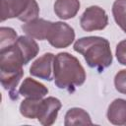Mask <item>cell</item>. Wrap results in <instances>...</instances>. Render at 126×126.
<instances>
[{"mask_svg":"<svg viewBox=\"0 0 126 126\" xmlns=\"http://www.w3.org/2000/svg\"><path fill=\"white\" fill-rule=\"evenodd\" d=\"M86 71L81 62L68 52L55 55L53 62V79L57 88L74 92L86 81Z\"/></svg>","mask_w":126,"mask_h":126,"instance_id":"1","label":"cell"},{"mask_svg":"<svg viewBox=\"0 0 126 126\" xmlns=\"http://www.w3.org/2000/svg\"><path fill=\"white\" fill-rule=\"evenodd\" d=\"M74 50L83 55L88 66L102 72L112 64V53L109 41L101 36H84L77 39Z\"/></svg>","mask_w":126,"mask_h":126,"instance_id":"2","label":"cell"},{"mask_svg":"<svg viewBox=\"0 0 126 126\" xmlns=\"http://www.w3.org/2000/svg\"><path fill=\"white\" fill-rule=\"evenodd\" d=\"M1 22L18 18L27 23L39 15V7L35 0H1Z\"/></svg>","mask_w":126,"mask_h":126,"instance_id":"3","label":"cell"},{"mask_svg":"<svg viewBox=\"0 0 126 126\" xmlns=\"http://www.w3.org/2000/svg\"><path fill=\"white\" fill-rule=\"evenodd\" d=\"M75 39L74 29L64 22H52L46 40L55 48H66Z\"/></svg>","mask_w":126,"mask_h":126,"instance_id":"4","label":"cell"},{"mask_svg":"<svg viewBox=\"0 0 126 126\" xmlns=\"http://www.w3.org/2000/svg\"><path fill=\"white\" fill-rule=\"evenodd\" d=\"M80 25L85 32L101 31L108 25V16L99 6H90L82 14Z\"/></svg>","mask_w":126,"mask_h":126,"instance_id":"5","label":"cell"},{"mask_svg":"<svg viewBox=\"0 0 126 126\" xmlns=\"http://www.w3.org/2000/svg\"><path fill=\"white\" fill-rule=\"evenodd\" d=\"M61 106V101L54 96H47L42 98L39 103L36 119L40 124L44 126L52 125L56 121Z\"/></svg>","mask_w":126,"mask_h":126,"instance_id":"6","label":"cell"},{"mask_svg":"<svg viewBox=\"0 0 126 126\" xmlns=\"http://www.w3.org/2000/svg\"><path fill=\"white\" fill-rule=\"evenodd\" d=\"M54 54L51 52L44 53L32 63L30 67V74L33 77L45 81H51L53 79V62Z\"/></svg>","mask_w":126,"mask_h":126,"instance_id":"7","label":"cell"},{"mask_svg":"<svg viewBox=\"0 0 126 126\" xmlns=\"http://www.w3.org/2000/svg\"><path fill=\"white\" fill-rule=\"evenodd\" d=\"M16 50L24 65H27L32 59H33L39 51L37 42L29 35H21L15 42Z\"/></svg>","mask_w":126,"mask_h":126,"instance_id":"8","label":"cell"},{"mask_svg":"<svg viewBox=\"0 0 126 126\" xmlns=\"http://www.w3.org/2000/svg\"><path fill=\"white\" fill-rule=\"evenodd\" d=\"M51 24H52V22H50V21L36 18L32 21L23 24L22 30L24 31V32L27 35H29L32 38H35L38 40H44L47 37Z\"/></svg>","mask_w":126,"mask_h":126,"instance_id":"9","label":"cell"},{"mask_svg":"<svg viewBox=\"0 0 126 126\" xmlns=\"http://www.w3.org/2000/svg\"><path fill=\"white\" fill-rule=\"evenodd\" d=\"M24 76V70H12V71H0V80L2 87L9 92V95L13 100L19 98L16 87L19 85L21 79Z\"/></svg>","mask_w":126,"mask_h":126,"instance_id":"10","label":"cell"},{"mask_svg":"<svg viewBox=\"0 0 126 126\" xmlns=\"http://www.w3.org/2000/svg\"><path fill=\"white\" fill-rule=\"evenodd\" d=\"M18 93L24 97L43 98L48 94V89L43 84L35 81L31 77H28L22 83Z\"/></svg>","mask_w":126,"mask_h":126,"instance_id":"11","label":"cell"},{"mask_svg":"<svg viewBox=\"0 0 126 126\" xmlns=\"http://www.w3.org/2000/svg\"><path fill=\"white\" fill-rule=\"evenodd\" d=\"M80 6L79 0H56L54 13L61 20H70L78 14Z\"/></svg>","mask_w":126,"mask_h":126,"instance_id":"12","label":"cell"},{"mask_svg":"<svg viewBox=\"0 0 126 126\" xmlns=\"http://www.w3.org/2000/svg\"><path fill=\"white\" fill-rule=\"evenodd\" d=\"M107 119L114 125H126V99L116 98L108 106Z\"/></svg>","mask_w":126,"mask_h":126,"instance_id":"13","label":"cell"},{"mask_svg":"<svg viewBox=\"0 0 126 126\" xmlns=\"http://www.w3.org/2000/svg\"><path fill=\"white\" fill-rule=\"evenodd\" d=\"M64 125L72 126V125H87L93 124L90 114L83 108L73 107L70 108L64 117Z\"/></svg>","mask_w":126,"mask_h":126,"instance_id":"14","label":"cell"},{"mask_svg":"<svg viewBox=\"0 0 126 126\" xmlns=\"http://www.w3.org/2000/svg\"><path fill=\"white\" fill-rule=\"evenodd\" d=\"M42 98L26 97L20 104V113L29 119H34L37 116L38 107Z\"/></svg>","mask_w":126,"mask_h":126,"instance_id":"15","label":"cell"},{"mask_svg":"<svg viewBox=\"0 0 126 126\" xmlns=\"http://www.w3.org/2000/svg\"><path fill=\"white\" fill-rule=\"evenodd\" d=\"M112 15L115 23L126 32V0H115L113 2Z\"/></svg>","mask_w":126,"mask_h":126,"instance_id":"16","label":"cell"},{"mask_svg":"<svg viewBox=\"0 0 126 126\" xmlns=\"http://www.w3.org/2000/svg\"><path fill=\"white\" fill-rule=\"evenodd\" d=\"M18 39L17 32L14 29L9 27H1L0 28V50L9 48L14 45Z\"/></svg>","mask_w":126,"mask_h":126,"instance_id":"17","label":"cell"},{"mask_svg":"<svg viewBox=\"0 0 126 126\" xmlns=\"http://www.w3.org/2000/svg\"><path fill=\"white\" fill-rule=\"evenodd\" d=\"M114 86L117 92L126 94V69L118 71L114 77Z\"/></svg>","mask_w":126,"mask_h":126,"instance_id":"18","label":"cell"},{"mask_svg":"<svg viewBox=\"0 0 126 126\" xmlns=\"http://www.w3.org/2000/svg\"><path fill=\"white\" fill-rule=\"evenodd\" d=\"M115 55L117 61L121 65L126 66V39H123L120 42H118L115 49Z\"/></svg>","mask_w":126,"mask_h":126,"instance_id":"19","label":"cell"}]
</instances>
